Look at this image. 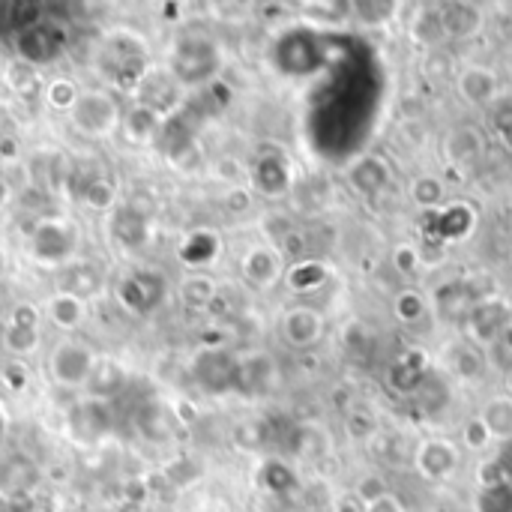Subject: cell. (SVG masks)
<instances>
[{
  "mask_svg": "<svg viewBox=\"0 0 512 512\" xmlns=\"http://www.w3.org/2000/svg\"><path fill=\"white\" fill-rule=\"evenodd\" d=\"M219 69V48L207 36H180L171 51V78L177 84H204Z\"/></svg>",
  "mask_w": 512,
  "mask_h": 512,
  "instance_id": "1",
  "label": "cell"
},
{
  "mask_svg": "<svg viewBox=\"0 0 512 512\" xmlns=\"http://www.w3.org/2000/svg\"><path fill=\"white\" fill-rule=\"evenodd\" d=\"M78 132L90 138H108L120 129V108L105 90H81L78 102L69 111Z\"/></svg>",
  "mask_w": 512,
  "mask_h": 512,
  "instance_id": "2",
  "label": "cell"
},
{
  "mask_svg": "<svg viewBox=\"0 0 512 512\" xmlns=\"http://www.w3.org/2000/svg\"><path fill=\"white\" fill-rule=\"evenodd\" d=\"M75 246H78V231L63 219H39L30 228V255L36 264L57 267L75 255Z\"/></svg>",
  "mask_w": 512,
  "mask_h": 512,
  "instance_id": "3",
  "label": "cell"
},
{
  "mask_svg": "<svg viewBox=\"0 0 512 512\" xmlns=\"http://www.w3.org/2000/svg\"><path fill=\"white\" fill-rule=\"evenodd\" d=\"M195 384L210 396H225L240 390V363L222 348H201L192 360Z\"/></svg>",
  "mask_w": 512,
  "mask_h": 512,
  "instance_id": "4",
  "label": "cell"
},
{
  "mask_svg": "<svg viewBox=\"0 0 512 512\" xmlns=\"http://www.w3.org/2000/svg\"><path fill=\"white\" fill-rule=\"evenodd\" d=\"M168 297V279L162 273L144 270L117 282V303L132 315H153Z\"/></svg>",
  "mask_w": 512,
  "mask_h": 512,
  "instance_id": "5",
  "label": "cell"
},
{
  "mask_svg": "<svg viewBox=\"0 0 512 512\" xmlns=\"http://www.w3.org/2000/svg\"><path fill=\"white\" fill-rule=\"evenodd\" d=\"M96 354L93 348H87L84 342H60L51 357H48V375L54 384L60 387H84L93 375L96 366Z\"/></svg>",
  "mask_w": 512,
  "mask_h": 512,
  "instance_id": "6",
  "label": "cell"
},
{
  "mask_svg": "<svg viewBox=\"0 0 512 512\" xmlns=\"http://www.w3.org/2000/svg\"><path fill=\"white\" fill-rule=\"evenodd\" d=\"M63 48H66V33L54 21H48V24L39 21V24L15 33V54L21 63H27L33 69L54 63L63 54Z\"/></svg>",
  "mask_w": 512,
  "mask_h": 512,
  "instance_id": "7",
  "label": "cell"
},
{
  "mask_svg": "<svg viewBox=\"0 0 512 512\" xmlns=\"http://www.w3.org/2000/svg\"><path fill=\"white\" fill-rule=\"evenodd\" d=\"M42 483V468L27 453H3L0 456V504L27 501Z\"/></svg>",
  "mask_w": 512,
  "mask_h": 512,
  "instance_id": "8",
  "label": "cell"
},
{
  "mask_svg": "<svg viewBox=\"0 0 512 512\" xmlns=\"http://www.w3.org/2000/svg\"><path fill=\"white\" fill-rule=\"evenodd\" d=\"M111 237L123 246V249H141L150 237V219L147 210L138 204H123L114 210L111 216Z\"/></svg>",
  "mask_w": 512,
  "mask_h": 512,
  "instance_id": "9",
  "label": "cell"
},
{
  "mask_svg": "<svg viewBox=\"0 0 512 512\" xmlns=\"http://www.w3.org/2000/svg\"><path fill=\"white\" fill-rule=\"evenodd\" d=\"M321 333H324V321L309 306H297V309L285 312V318H282V336L291 348H309L321 339Z\"/></svg>",
  "mask_w": 512,
  "mask_h": 512,
  "instance_id": "10",
  "label": "cell"
},
{
  "mask_svg": "<svg viewBox=\"0 0 512 512\" xmlns=\"http://www.w3.org/2000/svg\"><path fill=\"white\" fill-rule=\"evenodd\" d=\"M162 123H165V117H159L153 108H147V105L138 102L135 108H129V111L120 117V132H123V138H126L129 144L141 147V144L159 141Z\"/></svg>",
  "mask_w": 512,
  "mask_h": 512,
  "instance_id": "11",
  "label": "cell"
},
{
  "mask_svg": "<svg viewBox=\"0 0 512 512\" xmlns=\"http://www.w3.org/2000/svg\"><path fill=\"white\" fill-rule=\"evenodd\" d=\"M141 105L153 108L159 117H165L177 105V81L168 78L165 72H147L138 84Z\"/></svg>",
  "mask_w": 512,
  "mask_h": 512,
  "instance_id": "12",
  "label": "cell"
},
{
  "mask_svg": "<svg viewBox=\"0 0 512 512\" xmlns=\"http://www.w3.org/2000/svg\"><path fill=\"white\" fill-rule=\"evenodd\" d=\"M282 273V264H279V255L267 246H255L249 249V255L243 258V279L252 285V288H270Z\"/></svg>",
  "mask_w": 512,
  "mask_h": 512,
  "instance_id": "13",
  "label": "cell"
},
{
  "mask_svg": "<svg viewBox=\"0 0 512 512\" xmlns=\"http://www.w3.org/2000/svg\"><path fill=\"white\" fill-rule=\"evenodd\" d=\"M252 183L261 195L267 198H279L288 192V168L279 156H261L252 165Z\"/></svg>",
  "mask_w": 512,
  "mask_h": 512,
  "instance_id": "14",
  "label": "cell"
},
{
  "mask_svg": "<svg viewBox=\"0 0 512 512\" xmlns=\"http://www.w3.org/2000/svg\"><path fill=\"white\" fill-rule=\"evenodd\" d=\"M99 288H102V270L90 261H75L63 276V294H72L81 303L93 297Z\"/></svg>",
  "mask_w": 512,
  "mask_h": 512,
  "instance_id": "15",
  "label": "cell"
},
{
  "mask_svg": "<svg viewBox=\"0 0 512 512\" xmlns=\"http://www.w3.org/2000/svg\"><path fill=\"white\" fill-rule=\"evenodd\" d=\"M123 384H126V369L120 363H114V360H96L93 375H90V381L84 387L90 390L93 399H111V396H117L123 390Z\"/></svg>",
  "mask_w": 512,
  "mask_h": 512,
  "instance_id": "16",
  "label": "cell"
},
{
  "mask_svg": "<svg viewBox=\"0 0 512 512\" xmlns=\"http://www.w3.org/2000/svg\"><path fill=\"white\" fill-rule=\"evenodd\" d=\"M219 258V237L213 231H192L180 246V261L186 267H207Z\"/></svg>",
  "mask_w": 512,
  "mask_h": 512,
  "instance_id": "17",
  "label": "cell"
},
{
  "mask_svg": "<svg viewBox=\"0 0 512 512\" xmlns=\"http://www.w3.org/2000/svg\"><path fill=\"white\" fill-rule=\"evenodd\" d=\"M417 468L429 477V480H441L456 468V450L447 441H429L420 453H417Z\"/></svg>",
  "mask_w": 512,
  "mask_h": 512,
  "instance_id": "18",
  "label": "cell"
},
{
  "mask_svg": "<svg viewBox=\"0 0 512 512\" xmlns=\"http://www.w3.org/2000/svg\"><path fill=\"white\" fill-rule=\"evenodd\" d=\"M72 429H75L84 441H99V438L111 429L108 408H105L102 402H87V405L75 408Z\"/></svg>",
  "mask_w": 512,
  "mask_h": 512,
  "instance_id": "19",
  "label": "cell"
},
{
  "mask_svg": "<svg viewBox=\"0 0 512 512\" xmlns=\"http://www.w3.org/2000/svg\"><path fill=\"white\" fill-rule=\"evenodd\" d=\"M45 315H48V321H51L57 330H63V333H72V330L81 324V318H84V303H81L78 297H72V294H63V291H57V294L48 300V306H45Z\"/></svg>",
  "mask_w": 512,
  "mask_h": 512,
  "instance_id": "20",
  "label": "cell"
},
{
  "mask_svg": "<svg viewBox=\"0 0 512 512\" xmlns=\"http://www.w3.org/2000/svg\"><path fill=\"white\" fill-rule=\"evenodd\" d=\"M171 423H174V417L168 414V408L165 405H159V402H147L141 411H138V432L147 438V441H168L171 438Z\"/></svg>",
  "mask_w": 512,
  "mask_h": 512,
  "instance_id": "21",
  "label": "cell"
},
{
  "mask_svg": "<svg viewBox=\"0 0 512 512\" xmlns=\"http://www.w3.org/2000/svg\"><path fill=\"white\" fill-rule=\"evenodd\" d=\"M3 87H9L15 96L21 99H33L39 90H42V81H39V72L21 60H12L3 72Z\"/></svg>",
  "mask_w": 512,
  "mask_h": 512,
  "instance_id": "22",
  "label": "cell"
},
{
  "mask_svg": "<svg viewBox=\"0 0 512 512\" xmlns=\"http://www.w3.org/2000/svg\"><path fill=\"white\" fill-rule=\"evenodd\" d=\"M180 300L189 306V309H210L213 300H216V285L210 276H189L183 279L180 285Z\"/></svg>",
  "mask_w": 512,
  "mask_h": 512,
  "instance_id": "23",
  "label": "cell"
},
{
  "mask_svg": "<svg viewBox=\"0 0 512 512\" xmlns=\"http://www.w3.org/2000/svg\"><path fill=\"white\" fill-rule=\"evenodd\" d=\"M480 423H483V429H486L489 435H498V438L512 435V399L498 396V399L486 408V414H483Z\"/></svg>",
  "mask_w": 512,
  "mask_h": 512,
  "instance_id": "24",
  "label": "cell"
},
{
  "mask_svg": "<svg viewBox=\"0 0 512 512\" xmlns=\"http://www.w3.org/2000/svg\"><path fill=\"white\" fill-rule=\"evenodd\" d=\"M462 96H468L471 102H486L489 96H495V75L489 69H468L459 81Z\"/></svg>",
  "mask_w": 512,
  "mask_h": 512,
  "instance_id": "25",
  "label": "cell"
},
{
  "mask_svg": "<svg viewBox=\"0 0 512 512\" xmlns=\"http://www.w3.org/2000/svg\"><path fill=\"white\" fill-rule=\"evenodd\" d=\"M81 201L90 207V210H111L117 207V189L108 177H93L84 192H81Z\"/></svg>",
  "mask_w": 512,
  "mask_h": 512,
  "instance_id": "26",
  "label": "cell"
},
{
  "mask_svg": "<svg viewBox=\"0 0 512 512\" xmlns=\"http://www.w3.org/2000/svg\"><path fill=\"white\" fill-rule=\"evenodd\" d=\"M39 345V330L33 327H15V324H6L3 330V348L15 357H27L33 354Z\"/></svg>",
  "mask_w": 512,
  "mask_h": 512,
  "instance_id": "27",
  "label": "cell"
},
{
  "mask_svg": "<svg viewBox=\"0 0 512 512\" xmlns=\"http://www.w3.org/2000/svg\"><path fill=\"white\" fill-rule=\"evenodd\" d=\"M78 96H81V90H78V84L75 81H69V78H54L48 87H45V99H48V105L54 108V111H72V105L78 102Z\"/></svg>",
  "mask_w": 512,
  "mask_h": 512,
  "instance_id": "28",
  "label": "cell"
},
{
  "mask_svg": "<svg viewBox=\"0 0 512 512\" xmlns=\"http://www.w3.org/2000/svg\"><path fill=\"white\" fill-rule=\"evenodd\" d=\"M261 486L267 489V492H273V495H282V492H288L291 486H294V477H291V471L285 468V465H279V462H267L264 468H261Z\"/></svg>",
  "mask_w": 512,
  "mask_h": 512,
  "instance_id": "29",
  "label": "cell"
},
{
  "mask_svg": "<svg viewBox=\"0 0 512 512\" xmlns=\"http://www.w3.org/2000/svg\"><path fill=\"white\" fill-rule=\"evenodd\" d=\"M321 279H324V270L318 267V264H303V267H294L291 270V288H297V291H306V288H315V285H321Z\"/></svg>",
  "mask_w": 512,
  "mask_h": 512,
  "instance_id": "30",
  "label": "cell"
},
{
  "mask_svg": "<svg viewBox=\"0 0 512 512\" xmlns=\"http://www.w3.org/2000/svg\"><path fill=\"white\" fill-rule=\"evenodd\" d=\"M9 324H15V327H39V309L33 306V303H18L15 309H12V315H9Z\"/></svg>",
  "mask_w": 512,
  "mask_h": 512,
  "instance_id": "31",
  "label": "cell"
},
{
  "mask_svg": "<svg viewBox=\"0 0 512 512\" xmlns=\"http://www.w3.org/2000/svg\"><path fill=\"white\" fill-rule=\"evenodd\" d=\"M363 512H405V507H402V501H399L393 492H387V495H381V498L363 504Z\"/></svg>",
  "mask_w": 512,
  "mask_h": 512,
  "instance_id": "32",
  "label": "cell"
},
{
  "mask_svg": "<svg viewBox=\"0 0 512 512\" xmlns=\"http://www.w3.org/2000/svg\"><path fill=\"white\" fill-rule=\"evenodd\" d=\"M3 381L9 384V390H24L27 387V369L21 366V363H9L6 369H3Z\"/></svg>",
  "mask_w": 512,
  "mask_h": 512,
  "instance_id": "33",
  "label": "cell"
},
{
  "mask_svg": "<svg viewBox=\"0 0 512 512\" xmlns=\"http://www.w3.org/2000/svg\"><path fill=\"white\" fill-rule=\"evenodd\" d=\"M225 207H228L231 213H243V210H249V192H246V189H240V186L228 189V192H225Z\"/></svg>",
  "mask_w": 512,
  "mask_h": 512,
  "instance_id": "34",
  "label": "cell"
},
{
  "mask_svg": "<svg viewBox=\"0 0 512 512\" xmlns=\"http://www.w3.org/2000/svg\"><path fill=\"white\" fill-rule=\"evenodd\" d=\"M0 512H42V510H39V507H33V498H27V501L0 504Z\"/></svg>",
  "mask_w": 512,
  "mask_h": 512,
  "instance_id": "35",
  "label": "cell"
},
{
  "mask_svg": "<svg viewBox=\"0 0 512 512\" xmlns=\"http://www.w3.org/2000/svg\"><path fill=\"white\" fill-rule=\"evenodd\" d=\"M0 153H3V156H15V144H12V141H3V144H0Z\"/></svg>",
  "mask_w": 512,
  "mask_h": 512,
  "instance_id": "36",
  "label": "cell"
},
{
  "mask_svg": "<svg viewBox=\"0 0 512 512\" xmlns=\"http://www.w3.org/2000/svg\"><path fill=\"white\" fill-rule=\"evenodd\" d=\"M6 198H9V186H6V180L0 177V207L6 204Z\"/></svg>",
  "mask_w": 512,
  "mask_h": 512,
  "instance_id": "37",
  "label": "cell"
},
{
  "mask_svg": "<svg viewBox=\"0 0 512 512\" xmlns=\"http://www.w3.org/2000/svg\"><path fill=\"white\" fill-rule=\"evenodd\" d=\"M3 270H6V255H3V249H0V276H3Z\"/></svg>",
  "mask_w": 512,
  "mask_h": 512,
  "instance_id": "38",
  "label": "cell"
},
{
  "mask_svg": "<svg viewBox=\"0 0 512 512\" xmlns=\"http://www.w3.org/2000/svg\"><path fill=\"white\" fill-rule=\"evenodd\" d=\"M0 435H3V414H0Z\"/></svg>",
  "mask_w": 512,
  "mask_h": 512,
  "instance_id": "39",
  "label": "cell"
}]
</instances>
